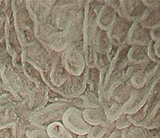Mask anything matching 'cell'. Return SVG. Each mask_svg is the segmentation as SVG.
<instances>
[{
  "label": "cell",
  "mask_w": 160,
  "mask_h": 138,
  "mask_svg": "<svg viewBox=\"0 0 160 138\" xmlns=\"http://www.w3.org/2000/svg\"><path fill=\"white\" fill-rule=\"evenodd\" d=\"M160 101V78L152 84L150 94L145 104L136 113L128 114L132 125L142 126Z\"/></svg>",
  "instance_id": "6da1fadb"
},
{
  "label": "cell",
  "mask_w": 160,
  "mask_h": 138,
  "mask_svg": "<svg viewBox=\"0 0 160 138\" xmlns=\"http://www.w3.org/2000/svg\"><path fill=\"white\" fill-rule=\"evenodd\" d=\"M62 121L70 132L78 136L87 135L93 126L85 121L82 111L75 107H70L67 110L63 116Z\"/></svg>",
  "instance_id": "7a4b0ae2"
},
{
  "label": "cell",
  "mask_w": 160,
  "mask_h": 138,
  "mask_svg": "<svg viewBox=\"0 0 160 138\" xmlns=\"http://www.w3.org/2000/svg\"><path fill=\"white\" fill-rule=\"evenodd\" d=\"M152 85L147 82L142 88H134L129 98L123 105L124 113L132 114L138 111L148 99Z\"/></svg>",
  "instance_id": "3957f363"
},
{
  "label": "cell",
  "mask_w": 160,
  "mask_h": 138,
  "mask_svg": "<svg viewBox=\"0 0 160 138\" xmlns=\"http://www.w3.org/2000/svg\"><path fill=\"white\" fill-rule=\"evenodd\" d=\"M151 40L150 30L142 27L139 20L133 22L128 34V45L148 46Z\"/></svg>",
  "instance_id": "277c9868"
},
{
  "label": "cell",
  "mask_w": 160,
  "mask_h": 138,
  "mask_svg": "<svg viewBox=\"0 0 160 138\" xmlns=\"http://www.w3.org/2000/svg\"><path fill=\"white\" fill-rule=\"evenodd\" d=\"M69 108V106L65 103L50 105L40 114V123L47 127L50 124L62 120L63 114Z\"/></svg>",
  "instance_id": "5b68a950"
},
{
  "label": "cell",
  "mask_w": 160,
  "mask_h": 138,
  "mask_svg": "<svg viewBox=\"0 0 160 138\" xmlns=\"http://www.w3.org/2000/svg\"><path fill=\"white\" fill-rule=\"evenodd\" d=\"M160 127L148 128L142 126L132 125L122 130V138H159Z\"/></svg>",
  "instance_id": "8992f818"
},
{
  "label": "cell",
  "mask_w": 160,
  "mask_h": 138,
  "mask_svg": "<svg viewBox=\"0 0 160 138\" xmlns=\"http://www.w3.org/2000/svg\"><path fill=\"white\" fill-rule=\"evenodd\" d=\"M142 27L148 29L160 26V5L157 7H147L142 17L139 20Z\"/></svg>",
  "instance_id": "52a82bcc"
},
{
  "label": "cell",
  "mask_w": 160,
  "mask_h": 138,
  "mask_svg": "<svg viewBox=\"0 0 160 138\" xmlns=\"http://www.w3.org/2000/svg\"><path fill=\"white\" fill-rule=\"evenodd\" d=\"M84 119L87 123L92 126H107L108 120L104 110L99 108H85L82 111Z\"/></svg>",
  "instance_id": "ba28073f"
},
{
  "label": "cell",
  "mask_w": 160,
  "mask_h": 138,
  "mask_svg": "<svg viewBox=\"0 0 160 138\" xmlns=\"http://www.w3.org/2000/svg\"><path fill=\"white\" fill-rule=\"evenodd\" d=\"M157 64L151 61L148 65L133 74L130 78V81L134 88L139 89L146 85L150 75Z\"/></svg>",
  "instance_id": "9c48e42d"
},
{
  "label": "cell",
  "mask_w": 160,
  "mask_h": 138,
  "mask_svg": "<svg viewBox=\"0 0 160 138\" xmlns=\"http://www.w3.org/2000/svg\"><path fill=\"white\" fill-rule=\"evenodd\" d=\"M129 61L132 64L142 63L150 60L148 53V46H131L128 53Z\"/></svg>",
  "instance_id": "30bf717a"
},
{
  "label": "cell",
  "mask_w": 160,
  "mask_h": 138,
  "mask_svg": "<svg viewBox=\"0 0 160 138\" xmlns=\"http://www.w3.org/2000/svg\"><path fill=\"white\" fill-rule=\"evenodd\" d=\"M47 132L51 138H73L71 132L59 121L49 125L47 127Z\"/></svg>",
  "instance_id": "8fae6325"
},
{
  "label": "cell",
  "mask_w": 160,
  "mask_h": 138,
  "mask_svg": "<svg viewBox=\"0 0 160 138\" xmlns=\"http://www.w3.org/2000/svg\"><path fill=\"white\" fill-rule=\"evenodd\" d=\"M105 115L108 122L114 123L120 116L124 113L123 105L115 101L109 107L104 109Z\"/></svg>",
  "instance_id": "7c38bea8"
},
{
  "label": "cell",
  "mask_w": 160,
  "mask_h": 138,
  "mask_svg": "<svg viewBox=\"0 0 160 138\" xmlns=\"http://www.w3.org/2000/svg\"><path fill=\"white\" fill-rule=\"evenodd\" d=\"M143 125L148 128L160 127V101Z\"/></svg>",
  "instance_id": "4fadbf2b"
},
{
  "label": "cell",
  "mask_w": 160,
  "mask_h": 138,
  "mask_svg": "<svg viewBox=\"0 0 160 138\" xmlns=\"http://www.w3.org/2000/svg\"><path fill=\"white\" fill-rule=\"evenodd\" d=\"M107 126L98 125L93 126L88 133V138H102L108 132Z\"/></svg>",
  "instance_id": "5bb4252c"
},
{
  "label": "cell",
  "mask_w": 160,
  "mask_h": 138,
  "mask_svg": "<svg viewBox=\"0 0 160 138\" xmlns=\"http://www.w3.org/2000/svg\"><path fill=\"white\" fill-rule=\"evenodd\" d=\"M114 123L115 126L118 130H124L132 125L129 120L128 114L125 113H123Z\"/></svg>",
  "instance_id": "9a60e30c"
},
{
  "label": "cell",
  "mask_w": 160,
  "mask_h": 138,
  "mask_svg": "<svg viewBox=\"0 0 160 138\" xmlns=\"http://www.w3.org/2000/svg\"><path fill=\"white\" fill-rule=\"evenodd\" d=\"M155 41L151 40L148 46V53L149 59L154 62L158 64L160 63V59L158 58L155 53L154 50V44Z\"/></svg>",
  "instance_id": "2e32d148"
},
{
  "label": "cell",
  "mask_w": 160,
  "mask_h": 138,
  "mask_svg": "<svg viewBox=\"0 0 160 138\" xmlns=\"http://www.w3.org/2000/svg\"><path fill=\"white\" fill-rule=\"evenodd\" d=\"M150 36L151 40L153 41L160 40V26L150 30Z\"/></svg>",
  "instance_id": "e0dca14e"
},
{
  "label": "cell",
  "mask_w": 160,
  "mask_h": 138,
  "mask_svg": "<svg viewBox=\"0 0 160 138\" xmlns=\"http://www.w3.org/2000/svg\"><path fill=\"white\" fill-rule=\"evenodd\" d=\"M142 2L147 7L150 8L157 7L160 5V1H142Z\"/></svg>",
  "instance_id": "ac0fdd59"
},
{
  "label": "cell",
  "mask_w": 160,
  "mask_h": 138,
  "mask_svg": "<svg viewBox=\"0 0 160 138\" xmlns=\"http://www.w3.org/2000/svg\"><path fill=\"white\" fill-rule=\"evenodd\" d=\"M107 138H122V130L117 129L113 131L112 134Z\"/></svg>",
  "instance_id": "d6986e66"
},
{
  "label": "cell",
  "mask_w": 160,
  "mask_h": 138,
  "mask_svg": "<svg viewBox=\"0 0 160 138\" xmlns=\"http://www.w3.org/2000/svg\"><path fill=\"white\" fill-rule=\"evenodd\" d=\"M154 50L158 58L160 59V40L155 41L154 44Z\"/></svg>",
  "instance_id": "ffe728a7"
},
{
  "label": "cell",
  "mask_w": 160,
  "mask_h": 138,
  "mask_svg": "<svg viewBox=\"0 0 160 138\" xmlns=\"http://www.w3.org/2000/svg\"><path fill=\"white\" fill-rule=\"evenodd\" d=\"M78 138H88V137L87 135H80V136H78Z\"/></svg>",
  "instance_id": "44dd1931"
},
{
  "label": "cell",
  "mask_w": 160,
  "mask_h": 138,
  "mask_svg": "<svg viewBox=\"0 0 160 138\" xmlns=\"http://www.w3.org/2000/svg\"><path fill=\"white\" fill-rule=\"evenodd\" d=\"M159 138H160V136H159Z\"/></svg>",
  "instance_id": "7402d4cb"
}]
</instances>
